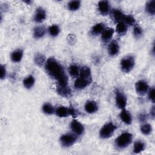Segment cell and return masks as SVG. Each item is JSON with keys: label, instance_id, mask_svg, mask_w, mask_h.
I'll return each instance as SVG.
<instances>
[{"label": "cell", "instance_id": "obj_5", "mask_svg": "<svg viewBox=\"0 0 155 155\" xmlns=\"http://www.w3.org/2000/svg\"><path fill=\"white\" fill-rule=\"evenodd\" d=\"M77 136L73 133H66L62 135L59 139L60 143L63 147L68 148L73 145L76 142Z\"/></svg>", "mask_w": 155, "mask_h": 155}, {"label": "cell", "instance_id": "obj_22", "mask_svg": "<svg viewBox=\"0 0 155 155\" xmlns=\"http://www.w3.org/2000/svg\"><path fill=\"white\" fill-rule=\"evenodd\" d=\"M105 25L102 22H99L95 24L91 30V35L93 36H97L102 33L104 30L105 29Z\"/></svg>", "mask_w": 155, "mask_h": 155}, {"label": "cell", "instance_id": "obj_13", "mask_svg": "<svg viewBox=\"0 0 155 155\" xmlns=\"http://www.w3.org/2000/svg\"><path fill=\"white\" fill-rule=\"evenodd\" d=\"M85 110L88 113H94L98 110L97 104L94 101H88L86 102L84 106Z\"/></svg>", "mask_w": 155, "mask_h": 155}, {"label": "cell", "instance_id": "obj_1", "mask_svg": "<svg viewBox=\"0 0 155 155\" xmlns=\"http://www.w3.org/2000/svg\"><path fill=\"white\" fill-rule=\"evenodd\" d=\"M45 69L50 77L58 82V85H68V77L62 65L53 57L49 58L45 62Z\"/></svg>", "mask_w": 155, "mask_h": 155}, {"label": "cell", "instance_id": "obj_38", "mask_svg": "<svg viewBox=\"0 0 155 155\" xmlns=\"http://www.w3.org/2000/svg\"><path fill=\"white\" fill-rule=\"evenodd\" d=\"M151 116H153V117H154V107H152V108H151Z\"/></svg>", "mask_w": 155, "mask_h": 155}, {"label": "cell", "instance_id": "obj_25", "mask_svg": "<svg viewBox=\"0 0 155 155\" xmlns=\"http://www.w3.org/2000/svg\"><path fill=\"white\" fill-rule=\"evenodd\" d=\"M80 68L79 66L75 64H71L68 67V73L69 74L74 78H78L79 76Z\"/></svg>", "mask_w": 155, "mask_h": 155}, {"label": "cell", "instance_id": "obj_24", "mask_svg": "<svg viewBox=\"0 0 155 155\" xmlns=\"http://www.w3.org/2000/svg\"><path fill=\"white\" fill-rule=\"evenodd\" d=\"M128 27V26L123 21L119 22L117 24V25L116 27V31L119 35H124L127 33Z\"/></svg>", "mask_w": 155, "mask_h": 155}, {"label": "cell", "instance_id": "obj_9", "mask_svg": "<svg viewBox=\"0 0 155 155\" xmlns=\"http://www.w3.org/2000/svg\"><path fill=\"white\" fill-rule=\"evenodd\" d=\"M99 13L103 15H107L110 12V5L108 1H100L97 4Z\"/></svg>", "mask_w": 155, "mask_h": 155}, {"label": "cell", "instance_id": "obj_32", "mask_svg": "<svg viewBox=\"0 0 155 155\" xmlns=\"http://www.w3.org/2000/svg\"><path fill=\"white\" fill-rule=\"evenodd\" d=\"M140 130L141 133L143 134H144V135H148V134H150L151 133V131L153 130V128H152V127H151V125L150 124L145 123V124H142L140 126Z\"/></svg>", "mask_w": 155, "mask_h": 155}, {"label": "cell", "instance_id": "obj_7", "mask_svg": "<svg viewBox=\"0 0 155 155\" xmlns=\"http://www.w3.org/2000/svg\"><path fill=\"white\" fill-rule=\"evenodd\" d=\"M135 89L138 94L143 96L147 93L150 88L148 83L145 80H139L135 84Z\"/></svg>", "mask_w": 155, "mask_h": 155}, {"label": "cell", "instance_id": "obj_4", "mask_svg": "<svg viewBox=\"0 0 155 155\" xmlns=\"http://www.w3.org/2000/svg\"><path fill=\"white\" fill-rule=\"evenodd\" d=\"M135 65L134 58L132 55H127L120 61V66L122 71L124 73H129L134 68Z\"/></svg>", "mask_w": 155, "mask_h": 155}, {"label": "cell", "instance_id": "obj_20", "mask_svg": "<svg viewBox=\"0 0 155 155\" xmlns=\"http://www.w3.org/2000/svg\"><path fill=\"white\" fill-rule=\"evenodd\" d=\"M46 32V30L45 27L42 25H39L33 28V37L36 39H39L42 38Z\"/></svg>", "mask_w": 155, "mask_h": 155}, {"label": "cell", "instance_id": "obj_28", "mask_svg": "<svg viewBox=\"0 0 155 155\" xmlns=\"http://www.w3.org/2000/svg\"><path fill=\"white\" fill-rule=\"evenodd\" d=\"M42 111L46 114L51 115L55 113V109L50 103H45L42 107Z\"/></svg>", "mask_w": 155, "mask_h": 155}, {"label": "cell", "instance_id": "obj_17", "mask_svg": "<svg viewBox=\"0 0 155 155\" xmlns=\"http://www.w3.org/2000/svg\"><path fill=\"white\" fill-rule=\"evenodd\" d=\"M91 82L82 78L78 77L74 82V87L77 90H82L87 87Z\"/></svg>", "mask_w": 155, "mask_h": 155}, {"label": "cell", "instance_id": "obj_37", "mask_svg": "<svg viewBox=\"0 0 155 155\" xmlns=\"http://www.w3.org/2000/svg\"><path fill=\"white\" fill-rule=\"evenodd\" d=\"M147 115H145V114H140L139 116V120L141 122H143L145 120H146L147 119Z\"/></svg>", "mask_w": 155, "mask_h": 155}, {"label": "cell", "instance_id": "obj_21", "mask_svg": "<svg viewBox=\"0 0 155 155\" xmlns=\"http://www.w3.org/2000/svg\"><path fill=\"white\" fill-rule=\"evenodd\" d=\"M55 114L56 116L60 117H67L70 115L69 108H67L64 106H59L56 109H55Z\"/></svg>", "mask_w": 155, "mask_h": 155}, {"label": "cell", "instance_id": "obj_26", "mask_svg": "<svg viewBox=\"0 0 155 155\" xmlns=\"http://www.w3.org/2000/svg\"><path fill=\"white\" fill-rule=\"evenodd\" d=\"M22 82H23V85L25 88L27 89H30L35 84V77L32 75H28L23 80Z\"/></svg>", "mask_w": 155, "mask_h": 155}, {"label": "cell", "instance_id": "obj_18", "mask_svg": "<svg viewBox=\"0 0 155 155\" xmlns=\"http://www.w3.org/2000/svg\"><path fill=\"white\" fill-rule=\"evenodd\" d=\"M58 93L62 97H68L71 94V89L68 85H58L56 88Z\"/></svg>", "mask_w": 155, "mask_h": 155}, {"label": "cell", "instance_id": "obj_19", "mask_svg": "<svg viewBox=\"0 0 155 155\" xmlns=\"http://www.w3.org/2000/svg\"><path fill=\"white\" fill-rule=\"evenodd\" d=\"M24 55V51L22 49L18 48L12 52L10 55L11 60L13 62H19L22 59Z\"/></svg>", "mask_w": 155, "mask_h": 155}, {"label": "cell", "instance_id": "obj_8", "mask_svg": "<svg viewBox=\"0 0 155 155\" xmlns=\"http://www.w3.org/2000/svg\"><path fill=\"white\" fill-rule=\"evenodd\" d=\"M70 128L72 132L76 136L82 135L85 131L84 125L76 119H73L71 122Z\"/></svg>", "mask_w": 155, "mask_h": 155}, {"label": "cell", "instance_id": "obj_30", "mask_svg": "<svg viewBox=\"0 0 155 155\" xmlns=\"http://www.w3.org/2000/svg\"><path fill=\"white\" fill-rule=\"evenodd\" d=\"M48 31L51 37H56L60 33V28L58 25L53 24L48 27Z\"/></svg>", "mask_w": 155, "mask_h": 155}, {"label": "cell", "instance_id": "obj_34", "mask_svg": "<svg viewBox=\"0 0 155 155\" xmlns=\"http://www.w3.org/2000/svg\"><path fill=\"white\" fill-rule=\"evenodd\" d=\"M143 34V30L139 25H135L133 28V35L136 38H139Z\"/></svg>", "mask_w": 155, "mask_h": 155}, {"label": "cell", "instance_id": "obj_6", "mask_svg": "<svg viewBox=\"0 0 155 155\" xmlns=\"http://www.w3.org/2000/svg\"><path fill=\"white\" fill-rule=\"evenodd\" d=\"M115 101L117 107L119 109H124L127 105V97L125 94L119 90L116 91Z\"/></svg>", "mask_w": 155, "mask_h": 155}, {"label": "cell", "instance_id": "obj_35", "mask_svg": "<svg viewBox=\"0 0 155 155\" xmlns=\"http://www.w3.org/2000/svg\"><path fill=\"white\" fill-rule=\"evenodd\" d=\"M154 88L152 87L151 88L149 89L147 93H148V98L150 101L152 102H154Z\"/></svg>", "mask_w": 155, "mask_h": 155}, {"label": "cell", "instance_id": "obj_3", "mask_svg": "<svg viewBox=\"0 0 155 155\" xmlns=\"http://www.w3.org/2000/svg\"><path fill=\"white\" fill-rule=\"evenodd\" d=\"M117 127L112 122H109L101 128L99 131V137L101 139H108L111 137Z\"/></svg>", "mask_w": 155, "mask_h": 155}, {"label": "cell", "instance_id": "obj_36", "mask_svg": "<svg viewBox=\"0 0 155 155\" xmlns=\"http://www.w3.org/2000/svg\"><path fill=\"white\" fill-rule=\"evenodd\" d=\"M0 68H1V73H0L1 79H4L6 76V73H7L6 68H5V66L4 65H2V64L1 65Z\"/></svg>", "mask_w": 155, "mask_h": 155}, {"label": "cell", "instance_id": "obj_14", "mask_svg": "<svg viewBox=\"0 0 155 155\" xmlns=\"http://www.w3.org/2000/svg\"><path fill=\"white\" fill-rule=\"evenodd\" d=\"M79 76L80 78H82L91 82V81H92L91 73V70L88 67L84 66L82 68H81Z\"/></svg>", "mask_w": 155, "mask_h": 155}, {"label": "cell", "instance_id": "obj_39", "mask_svg": "<svg viewBox=\"0 0 155 155\" xmlns=\"http://www.w3.org/2000/svg\"><path fill=\"white\" fill-rule=\"evenodd\" d=\"M25 3H27L28 5H30L31 2H32V1H24Z\"/></svg>", "mask_w": 155, "mask_h": 155}, {"label": "cell", "instance_id": "obj_12", "mask_svg": "<svg viewBox=\"0 0 155 155\" xmlns=\"http://www.w3.org/2000/svg\"><path fill=\"white\" fill-rule=\"evenodd\" d=\"M119 117L122 122L127 125H130L132 123V115L129 111L125 108L122 109V111L119 114Z\"/></svg>", "mask_w": 155, "mask_h": 155}, {"label": "cell", "instance_id": "obj_10", "mask_svg": "<svg viewBox=\"0 0 155 155\" xmlns=\"http://www.w3.org/2000/svg\"><path fill=\"white\" fill-rule=\"evenodd\" d=\"M46 18V12L45 10L41 7H39L36 9L33 19L37 23H41L43 22Z\"/></svg>", "mask_w": 155, "mask_h": 155}, {"label": "cell", "instance_id": "obj_33", "mask_svg": "<svg viewBox=\"0 0 155 155\" xmlns=\"http://www.w3.org/2000/svg\"><path fill=\"white\" fill-rule=\"evenodd\" d=\"M125 24H126L128 26L129 25H133L136 23L135 18L131 15H125L124 18L122 21Z\"/></svg>", "mask_w": 155, "mask_h": 155}, {"label": "cell", "instance_id": "obj_2", "mask_svg": "<svg viewBox=\"0 0 155 155\" xmlns=\"http://www.w3.org/2000/svg\"><path fill=\"white\" fill-rule=\"evenodd\" d=\"M133 136L131 133L124 132L120 134L115 140L114 145L118 149H124L132 142Z\"/></svg>", "mask_w": 155, "mask_h": 155}, {"label": "cell", "instance_id": "obj_29", "mask_svg": "<svg viewBox=\"0 0 155 155\" xmlns=\"http://www.w3.org/2000/svg\"><path fill=\"white\" fill-rule=\"evenodd\" d=\"M46 61L47 60H45V56L42 54L41 53H37L34 57V61L35 64L39 67L45 65Z\"/></svg>", "mask_w": 155, "mask_h": 155}, {"label": "cell", "instance_id": "obj_23", "mask_svg": "<svg viewBox=\"0 0 155 155\" xmlns=\"http://www.w3.org/2000/svg\"><path fill=\"white\" fill-rule=\"evenodd\" d=\"M145 143L143 140H136L133 145V153L135 154L139 153L145 150Z\"/></svg>", "mask_w": 155, "mask_h": 155}, {"label": "cell", "instance_id": "obj_27", "mask_svg": "<svg viewBox=\"0 0 155 155\" xmlns=\"http://www.w3.org/2000/svg\"><path fill=\"white\" fill-rule=\"evenodd\" d=\"M145 10L150 15L155 14V1H148L145 4Z\"/></svg>", "mask_w": 155, "mask_h": 155}, {"label": "cell", "instance_id": "obj_11", "mask_svg": "<svg viewBox=\"0 0 155 155\" xmlns=\"http://www.w3.org/2000/svg\"><path fill=\"white\" fill-rule=\"evenodd\" d=\"M120 50V47L117 41L113 40L110 42L108 46V52L110 56H115L118 54Z\"/></svg>", "mask_w": 155, "mask_h": 155}, {"label": "cell", "instance_id": "obj_31", "mask_svg": "<svg viewBox=\"0 0 155 155\" xmlns=\"http://www.w3.org/2000/svg\"><path fill=\"white\" fill-rule=\"evenodd\" d=\"M81 5V2L80 1H70L67 4V7L71 11H76L79 8Z\"/></svg>", "mask_w": 155, "mask_h": 155}, {"label": "cell", "instance_id": "obj_16", "mask_svg": "<svg viewBox=\"0 0 155 155\" xmlns=\"http://www.w3.org/2000/svg\"><path fill=\"white\" fill-rule=\"evenodd\" d=\"M111 14L113 21L117 23L122 21L125 16L124 13L120 10L117 8L113 9V10L111 12Z\"/></svg>", "mask_w": 155, "mask_h": 155}, {"label": "cell", "instance_id": "obj_15", "mask_svg": "<svg viewBox=\"0 0 155 155\" xmlns=\"http://www.w3.org/2000/svg\"><path fill=\"white\" fill-rule=\"evenodd\" d=\"M114 30L113 28H110V27L105 28V29L101 33L102 40L105 42H108L112 38L114 35Z\"/></svg>", "mask_w": 155, "mask_h": 155}]
</instances>
